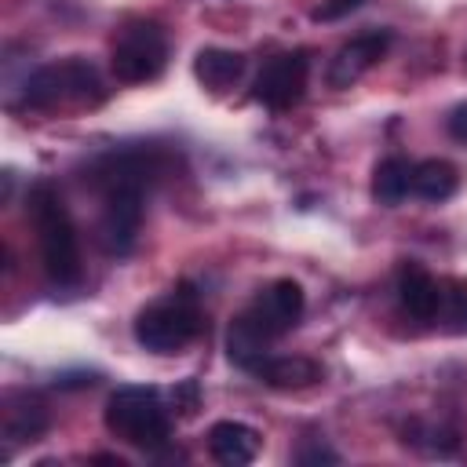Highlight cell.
Masks as SVG:
<instances>
[{
	"label": "cell",
	"mask_w": 467,
	"mask_h": 467,
	"mask_svg": "<svg viewBox=\"0 0 467 467\" xmlns=\"http://www.w3.org/2000/svg\"><path fill=\"white\" fill-rule=\"evenodd\" d=\"M445 128H449V135H452L456 142H463V146H467V102H460V106H452V109H449Z\"/></svg>",
	"instance_id": "21"
},
{
	"label": "cell",
	"mask_w": 467,
	"mask_h": 467,
	"mask_svg": "<svg viewBox=\"0 0 467 467\" xmlns=\"http://www.w3.org/2000/svg\"><path fill=\"white\" fill-rule=\"evenodd\" d=\"M296 463H339V456H336L328 445L314 441V445H303V449L296 452Z\"/></svg>",
	"instance_id": "20"
},
{
	"label": "cell",
	"mask_w": 467,
	"mask_h": 467,
	"mask_svg": "<svg viewBox=\"0 0 467 467\" xmlns=\"http://www.w3.org/2000/svg\"><path fill=\"white\" fill-rule=\"evenodd\" d=\"M164 62H168V40H164V29L157 22L124 26L117 44H113V55H109L113 77L124 84H142V80L161 77Z\"/></svg>",
	"instance_id": "5"
},
{
	"label": "cell",
	"mask_w": 467,
	"mask_h": 467,
	"mask_svg": "<svg viewBox=\"0 0 467 467\" xmlns=\"http://www.w3.org/2000/svg\"><path fill=\"white\" fill-rule=\"evenodd\" d=\"M270 343L274 339L248 317V310H241L226 328V358L244 372H259V365L270 358Z\"/></svg>",
	"instance_id": "9"
},
{
	"label": "cell",
	"mask_w": 467,
	"mask_h": 467,
	"mask_svg": "<svg viewBox=\"0 0 467 467\" xmlns=\"http://www.w3.org/2000/svg\"><path fill=\"white\" fill-rule=\"evenodd\" d=\"M456 186H460V175H456V168L449 161L427 157V161L412 164V193L420 201H431V204L449 201L456 193Z\"/></svg>",
	"instance_id": "15"
},
{
	"label": "cell",
	"mask_w": 467,
	"mask_h": 467,
	"mask_svg": "<svg viewBox=\"0 0 467 467\" xmlns=\"http://www.w3.org/2000/svg\"><path fill=\"white\" fill-rule=\"evenodd\" d=\"M201 328H204V317H201L197 296L186 285L179 292L142 306L131 325L139 347H146L150 354H175L186 343H193L201 336Z\"/></svg>",
	"instance_id": "2"
},
{
	"label": "cell",
	"mask_w": 467,
	"mask_h": 467,
	"mask_svg": "<svg viewBox=\"0 0 467 467\" xmlns=\"http://www.w3.org/2000/svg\"><path fill=\"white\" fill-rule=\"evenodd\" d=\"M306 73H310V58L306 51H285V55H274L270 62H263L255 84H252V95L255 102H263L266 109H288L303 99V88H306Z\"/></svg>",
	"instance_id": "6"
},
{
	"label": "cell",
	"mask_w": 467,
	"mask_h": 467,
	"mask_svg": "<svg viewBox=\"0 0 467 467\" xmlns=\"http://www.w3.org/2000/svg\"><path fill=\"white\" fill-rule=\"evenodd\" d=\"M438 321H445L449 332H467V281H463V277H449V281H441Z\"/></svg>",
	"instance_id": "17"
},
{
	"label": "cell",
	"mask_w": 467,
	"mask_h": 467,
	"mask_svg": "<svg viewBox=\"0 0 467 467\" xmlns=\"http://www.w3.org/2000/svg\"><path fill=\"white\" fill-rule=\"evenodd\" d=\"M394 44L390 29H365L358 36H350L328 62V84L332 88H350L354 80H361Z\"/></svg>",
	"instance_id": "8"
},
{
	"label": "cell",
	"mask_w": 467,
	"mask_h": 467,
	"mask_svg": "<svg viewBox=\"0 0 467 467\" xmlns=\"http://www.w3.org/2000/svg\"><path fill=\"white\" fill-rule=\"evenodd\" d=\"M255 376L274 390H303L321 379V365L310 358H299V354H281V358L270 354Z\"/></svg>",
	"instance_id": "13"
},
{
	"label": "cell",
	"mask_w": 467,
	"mask_h": 467,
	"mask_svg": "<svg viewBox=\"0 0 467 467\" xmlns=\"http://www.w3.org/2000/svg\"><path fill=\"white\" fill-rule=\"evenodd\" d=\"M47 431V409L29 390H11L4 398V434L11 441H33Z\"/></svg>",
	"instance_id": "12"
},
{
	"label": "cell",
	"mask_w": 467,
	"mask_h": 467,
	"mask_svg": "<svg viewBox=\"0 0 467 467\" xmlns=\"http://www.w3.org/2000/svg\"><path fill=\"white\" fill-rule=\"evenodd\" d=\"M398 299H401L405 314H412L416 321H434L438 306H441V281L431 277L423 266L409 263L398 274Z\"/></svg>",
	"instance_id": "10"
},
{
	"label": "cell",
	"mask_w": 467,
	"mask_h": 467,
	"mask_svg": "<svg viewBox=\"0 0 467 467\" xmlns=\"http://www.w3.org/2000/svg\"><path fill=\"white\" fill-rule=\"evenodd\" d=\"M208 452L226 467H244L259 452V434L241 420H219L208 431Z\"/></svg>",
	"instance_id": "11"
},
{
	"label": "cell",
	"mask_w": 467,
	"mask_h": 467,
	"mask_svg": "<svg viewBox=\"0 0 467 467\" xmlns=\"http://www.w3.org/2000/svg\"><path fill=\"white\" fill-rule=\"evenodd\" d=\"M244 69V58L230 47H201L197 58H193V77L208 88V91H226L237 84Z\"/></svg>",
	"instance_id": "14"
},
{
	"label": "cell",
	"mask_w": 467,
	"mask_h": 467,
	"mask_svg": "<svg viewBox=\"0 0 467 467\" xmlns=\"http://www.w3.org/2000/svg\"><path fill=\"white\" fill-rule=\"evenodd\" d=\"M26 106L33 109H58V106H91L102 99V80L84 58H62L29 73L22 88Z\"/></svg>",
	"instance_id": "4"
},
{
	"label": "cell",
	"mask_w": 467,
	"mask_h": 467,
	"mask_svg": "<svg viewBox=\"0 0 467 467\" xmlns=\"http://www.w3.org/2000/svg\"><path fill=\"white\" fill-rule=\"evenodd\" d=\"M365 0H321L314 7V18L317 22H336V18H347L350 11H358Z\"/></svg>",
	"instance_id": "19"
},
{
	"label": "cell",
	"mask_w": 467,
	"mask_h": 467,
	"mask_svg": "<svg viewBox=\"0 0 467 467\" xmlns=\"http://www.w3.org/2000/svg\"><path fill=\"white\" fill-rule=\"evenodd\" d=\"M106 427L128 445L157 452L168 445V412L157 387H117L106 401Z\"/></svg>",
	"instance_id": "3"
},
{
	"label": "cell",
	"mask_w": 467,
	"mask_h": 467,
	"mask_svg": "<svg viewBox=\"0 0 467 467\" xmlns=\"http://www.w3.org/2000/svg\"><path fill=\"white\" fill-rule=\"evenodd\" d=\"M171 401H175V412H179V416H193V412H197V405H201L197 379H182V383L171 390Z\"/></svg>",
	"instance_id": "18"
},
{
	"label": "cell",
	"mask_w": 467,
	"mask_h": 467,
	"mask_svg": "<svg viewBox=\"0 0 467 467\" xmlns=\"http://www.w3.org/2000/svg\"><path fill=\"white\" fill-rule=\"evenodd\" d=\"M26 212L36 230L44 274L51 277V285L73 288L80 281V244H77V226L66 212L62 193L51 182H33L26 197Z\"/></svg>",
	"instance_id": "1"
},
{
	"label": "cell",
	"mask_w": 467,
	"mask_h": 467,
	"mask_svg": "<svg viewBox=\"0 0 467 467\" xmlns=\"http://www.w3.org/2000/svg\"><path fill=\"white\" fill-rule=\"evenodd\" d=\"M303 306H306V296H303L299 281L281 277V281L266 285V288L252 299L248 317H252L270 339H277V336H285V332L303 317Z\"/></svg>",
	"instance_id": "7"
},
{
	"label": "cell",
	"mask_w": 467,
	"mask_h": 467,
	"mask_svg": "<svg viewBox=\"0 0 467 467\" xmlns=\"http://www.w3.org/2000/svg\"><path fill=\"white\" fill-rule=\"evenodd\" d=\"M412 193V164L405 157H383L372 171V197L387 208L401 204Z\"/></svg>",
	"instance_id": "16"
}]
</instances>
